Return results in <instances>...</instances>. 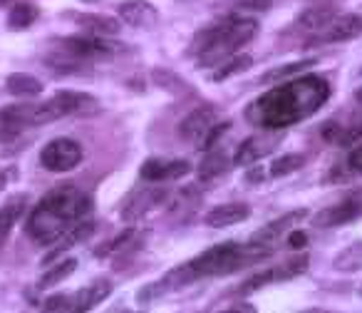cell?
<instances>
[{"label": "cell", "mask_w": 362, "mask_h": 313, "mask_svg": "<svg viewBox=\"0 0 362 313\" xmlns=\"http://www.w3.org/2000/svg\"><path fill=\"white\" fill-rule=\"evenodd\" d=\"M303 271H308V254H305V256L293 258V261H288V263H281V266H273V268H266V271L256 273V276L248 278V281L243 283L238 291H241V293H253V291H258V288L268 286V283L288 281V278L300 276Z\"/></svg>", "instance_id": "cell-11"}, {"label": "cell", "mask_w": 362, "mask_h": 313, "mask_svg": "<svg viewBox=\"0 0 362 313\" xmlns=\"http://www.w3.org/2000/svg\"><path fill=\"white\" fill-rule=\"evenodd\" d=\"M92 212V197L75 184H57L33 207L25 224V234L40 246L55 244L75 222H82Z\"/></svg>", "instance_id": "cell-1"}, {"label": "cell", "mask_w": 362, "mask_h": 313, "mask_svg": "<svg viewBox=\"0 0 362 313\" xmlns=\"http://www.w3.org/2000/svg\"><path fill=\"white\" fill-rule=\"evenodd\" d=\"M117 16L122 23L132 28H154L159 21V11L151 6L149 0H124L117 6Z\"/></svg>", "instance_id": "cell-14"}, {"label": "cell", "mask_w": 362, "mask_h": 313, "mask_svg": "<svg viewBox=\"0 0 362 313\" xmlns=\"http://www.w3.org/2000/svg\"><path fill=\"white\" fill-rule=\"evenodd\" d=\"M75 268H77V258H62V261H57L55 266H50L42 273L40 281H37V288L57 286V283H62L65 278H70L72 273H75Z\"/></svg>", "instance_id": "cell-26"}, {"label": "cell", "mask_w": 362, "mask_h": 313, "mask_svg": "<svg viewBox=\"0 0 362 313\" xmlns=\"http://www.w3.org/2000/svg\"><path fill=\"white\" fill-rule=\"evenodd\" d=\"M251 217V207L243 202H228V204H218L211 212L206 214V227L211 229H226V227H236V224L246 222Z\"/></svg>", "instance_id": "cell-15"}, {"label": "cell", "mask_w": 362, "mask_h": 313, "mask_svg": "<svg viewBox=\"0 0 362 313\" xmlns=\"http://www.w3.org/2000/svg\"><path fill=\"white\" fill-rule=\"evenodd\" d=\"M65 117L62 107L57 105V100L47 102H30V105H8L0 110V125H6L8 130H23V127H40L50 125V122Z\"/></svg>", "instance_id": "cell-4"}, {"label": "cell", "mask_w": 362, "mask_h": 313, "mask_svg": "<svg viewBox=\"0 0 362 313\" xmlns=\"http://www.w3.org/2000/svg\"><path fill=\"white\" fill-rule=\"evenodd\" d=\"M192 172V164L187 159H174V162H166V159H146L141 164L139 174L146 182H174V179L187 177Z\"/></svg>", "instance_id": "cell-13"}, {"label": "cell", "mask_w": 362, "mask_h": 313, "mask_svg": "<svg viewBox=\"0 0 362 313\" xmlns=\"http://www.w3.org/2000/svg\"><path fill=\"white\" fill-rule=\"evenodd\" d=\"M273 147H276V142L266 140V137H251V140H246L241 147H238V152L233 154V164H241V167H251L256 159H261L263 154H268V152H273Z\"/></svg>", "instance_id": "cell-20"}, {"label": "cell", "mask_w": 362, "mask_h": 313, "mask_svg": "<svg viewBox=\"0 0 362 313\" xmlns=\"http://www.w3.org/2000/svg\"><path fill=\"white\" fill-rule=\"evenodd\" d=\"M110 293H112V283L107 281V278L87 283L85 288H80V291L72 296V311H90L97 303L105 301Z\"/></svg>", "instance_id": "cell-19"}, {"label": "cell", "mask_w": 362, "mask_h": 313, "mask_svg": "<svg viewBox=\"0 0 362 313\" xmlns=\"http://www.w3.org/2000/svg\"><path fill=\"white\" fill-rule=\"evenodd\" d=\"M0 244H3V241H0Z\"/></svg>", "instance_id": "cell-38"}, {"label": "cell", "mask_w": 362, "mask_h": 313, "mask_svg": "<svg viewBox=\"0 0 362 313\" xmlns=\"http://www.w3.org/2000/svg\"><path fill=\"white\" fill-rule=\"evenodd\" d=\"M6 87L11 95H18V97H35L45 90V85H42L37 77L28 75V72H13V75H8Z\"/></svg>", "instance_id": "cell-23"}, {"label": "cell", "mask_w": 362, "mask_h": 313, "mask_svg": "<svg viewBox=\"0 0 362 313\" xmlns=\"http://www.w3.org/2000/svg\"><path fill=\"white\" fill-rule=\"evenodd\" d=\"M258 35V23L253 18H228L216 25H206L194 35L189 55L199 57V67H218L233 57L243 45Z\"/></svg>", "instance_id": "cell-3"}, {"label": "cell", "mask_w": 362, "mask_h": 313, "mask_svg": "<svg viewBox=\"0 0 362 313\" xmlns=\"http://www.w3.org/2000/svg\"><path fill=\"white\" fill-rule=\"evenodd\" d=\"M310 65H315V60H298V62H288V65H278V67H273V70L263 72V75L258 77V82H261V85H283V80L308 70Z\"/></svg>", "instance_id": "cell-25"}, {"label": "cell", "mask_w": 362, "mask_h": 313, "mask_svg": "<svg viewBox=\"0 0 362 313\" xmlns=\"http://www.w3.org/2000/svg\"><path fill=\"white\" fill-rule=\"evenodd\" d=\"M357 217H362V199L360 197H350L345 202H337L332 207H325L313 217V224L317 229H335V227H345V224L355 222Z\"/></svg>", "instance_id": "cell-12"}, {"label": "cell", "mask_w": 362, "mask_h": 313, "mask_svg": "<svg viewBox=\"0 0 362 313\" xmlns=\"http://www.w3.org/2000/svg\"><path fill=\"white\" fill-rule=\"evenodd\" d=\"M330 97V85L322 77H305V80L288 82L278 90L268 92L266 97L256 102L253 120L261 122L263 127H291L293 122L310 117L313 112L320 110L322 102Z\"/></svg>", "instance_id": "cell-2"}, {"label": "cell", "mask_w": 362, "mask_h": 313, "mask_svg": "<svg viewBox=\"0 0 362 313\" xmlns=\"http://www.w3.org/2000/svg\"><path fill=\"white\" fill-rule=\"evenodd\" d=\"M347 167H350L355 174H362V142H357L355 149L347 154Z\"/></svg>", "instance_id": "cell-32"}, {"label": "cell", "mask_w": 362, "mask_h": 313, "mask_svg": "<svg viewBox=\"0 0 362 313\" xmlns=\"http://www.w3.org/2000/svg\"><path fill=\"white\" fill-rule=\"evenodd\" d=\"M37 21V8L33 3H16L8 13V28L11 30H25Z\"/></svg>", "instance_id": "cell-27"}, {"label": "cell", "mask_w": 362, "mask_h": 313, "mask_svg": "<svg viewBox=\"0 0 362 313\" xmlns=\"http://www.w3.org/2000/svg\"><path fill=\"white\" fill-rule=\"evenodd\" d=\"M42 308L45 311H72V296H65V293L50 296L42 301Z\"/></svg>", "instance_id": "cell-31"}, {"label": "cell", "mask_w": 362, "mask_h": 313, "mask_svg": "<svg viewBox=\"0 0 362 313\" xmlns=\"http://www.w3.org/2000/svg\"><path fill=\"white\" fill-rule=\"evenodd\" d=\"M82 162V147L77 144L70 137H57V140L47 142L40 152V164L47 169V172H70L77 164Z\"/></svg>", "instance_id": "cell-6"}, {"label": "cell", "mask_w": 362, "mask_h": 313, "mask_svg": "<svg viewBox=\"0 0 362 313\" xmlns=\"http://www.w3.org/2000/svg\"><path fill=\"white\" fill-rule=\"evenodd\" d=\"M355 100L362 102V87H357V90H355Z\"/></svg>", "instance_id": "cell-36"}, {"label": "cell", "mask_w": 362, "mask_h": 313, "mask_svg": "<svg viewBox=\"0 0 362 313\" xmlns=\"http://www.w3.org/2000/svg\"><path fill=\"white\" fill-rule=\"evenodd\" d=\"M263 179V169L261 167H253L251 172H246V182L248 184H256V182H261Z\"/></svg>", "instance_id": "cell-34"}, {"label": "cell", "mask_w": 362, "mask_h": 313, "mask_svg": "<svg viewBox=\"0 0 362 313\" xmlns=\"http://www.w3.org/2000/svg\"><path fill=\"white\" fill-rule=\"evenodd\" d=\"M151 80H154L161 90L171 92V95H176V97L194 95V90L189 87V82L184 80V77H179L171 70H164V67H154V70H151Z\"/></svg>", "instance_id": "cell-24"}, {"label": "cell", "mask_w": 362, "mask_h": 313, "mask_svg": "<svg viewBox=\"0 0 362 313\" xmlns=\"http://www.w3.org/2000/svg\"><path fill=\"white\" fill-rule=\"evenodd\" d=\"M60 42L65 47V52H70L72 57H80L85 62L110 60L117 52L124 50L119 42H112L102 35H72V38H62Z\"/></svg>", "instance_id": "cell-7"}, {"label": "cell", "mask_w": 362, "mask_h": 313, "mask_svg": "<svg viewBox=\"0 0 362 313\" xmlns=\"http://www.w3.org/2000/svg\"><path fill=\"white\" fill-rule=\"evenodd\" d=\"M335 16L337 13L332 11L330 6H313V8H305V11L298 16L296 25L305 28L308 33H317V30H322Z\"/></svg>", "instance_id": "cell-22"}, {"label": "cell", "mask_w": 362, "mask_h": 313, "mask_svg": "<svg viewBox=\"0 0 362 313\" xmlns=\"http://www.w3.org/2000/svg\"><path fill=\"white\" fill-rule=\"evenodd\" d=\"M95 222H80V224H72L70 229H67L65 234H62L60 239H57V246L50 249V254H45V258H42V263H52L57 256H62V254L67 251V249L77 246V244L87 241V239L95 234Z\"/></svg>", "instance_id": "cell-17"}, {"label": "cell", "mask_w": 362, "mask_h": 313, "mask_svg": "<svg viewBox=\"0 0 362 313\" xmlns=\"http://www.w3.org/2000/svg\"><path fill=\"white\" fill-rule=\"evenodd\" d=\"M226 167H228L226 152H223V149H214V152H209L206 159H204L202 167H199V177L209 182V179H214V177H218V174L226 172Z\"/></svg>", "instance_id": "cell-29"}, {"label": "cell", "mask_w": 362, "mask_h": 313, "mask_svg": "<svg viewBox=\"0 0 362 313\" xmlns=\"http://www.w3.org/2000/svg\"><path fill=\"white\" fill-rule=\"evenodd\" d=\"M305 164V156L303 154H286V156H278L276 162L271 164V177H288V174L298 172V169Z\"/></svg>", "instance_id": "cell-30"}, {"label": "cell", "mask_w": 362, "mask_h": 313, "mask_svg": "<svg viewBox=\"0 0 362 313\" xmlns=\"http://www.w3.org/2000/svg\"><path fill=\"white\" fill-rule=\"evenodd\" d=\"M251 62H253V57L246 55V52L228 57L226 62H221V65L216 67V72H214V80L221 82V80H228V77H233V75H241V72H246L248 67H251Z\"/></svg>", "instance_id": "cell-28"}, {"label": "cell", "mask_w": 362, "mask_h": 313, "mask_svg": "<svg viewBox=\"0 0 362 313\" xmlns=\"http://www.w3.org/2000/svg\"><path fill=\"white\" fill-rule=\"evenodd\" d=\"M6 184H8V172L6 169H0V192L6 189Z\"/></svg>", "instance_id": "cell-35"}, {"label": "cell", "mask_w": 362, "mask_h": 313, "mask_svg": "<svg viewBox=\"0 0 362 313\" xmlns=\"http://www.w3.org/2000/svg\"><path fill=\"white\" fill-rule=\"evenodd\" d=\"M25 207H28L25 194H16V197H11L3 207H0V241H6L8 239V234L13 232L18 219H21L23 212H25Z\"/></svg>", "instance_id": "cell-21"}, {"label": "cell", "mask_w": 362, "mask_h": 313, "mask_svg": "<svg viewBox=\"0 0 362 313\" xmlns=\"http://www.w3.org/2000/svg\"><path fill=\"white\" fill-rule=\"evenodd\" d=\"M305 217H308L305 209H296V212L283 214V217L273 219L271 224L261 227L258 232H253L251 239H248V244H251V246H258V249H271L278 239L286 237V234H291L293 229H296V224L305 222Z\"/></svg>", "instance_id": "cell-9"}, {"label": "cell", "mask_w": 362, "mask_h": 313, "mask_svg": "<svg viewBox=\"0 0 362 313\" xmlns=\"http://www.w3.org/2000/svg\"><path fill=\"white\" fill-rule=\"evenodd\" d=\"M166 199H169V192H166V187L161 182H149V184H144V187L134 189V192L124 199V207H122V212H119L122 222H127V224L136 222V219H141L144 214H149L151 209L166 204Z\"/></svg>", "instance_id": "cell-5"}, {"label": "cell", "mask_w": 362, "mask_h": 313, "mask_svg": "<svg viewBox=\"0 0 362 313\" xmlns=\"http://www.w3.org/2000/svg\"><path fill=\"white\" fill-rule=\"evenodd\" d=\"M288 244H291L293 249H303V246L308 244L305 232H298V229H293V232L288 234Z\"/></svg>", "instance_id": "cell-33"}, {"label": "cell", "mask_w": 362, "mask_h": 313, "mask_svg": "<svg viewBox=\"0 0 362 313\" xmlns=\"http://www.w3.org/2000/svg\"><path fill=\"white\" fill-rule=\"evenodd\" d=\"M57 105L62 107V112L67 115H95L100 110V100L90 92H80V90H60L55 92Z\"/></svg>", "instance_id": "cell-16"}, {"label": "cell", "mask_w": 362, "mask_h": 313, "mask_svg": "<svg viewBox=\"0 0 362 313\" xmlns=\"http://www.w3.org/2000/svg\"><path fill=\"white\" fill-rule=\"evenodd\" d=\"M67 18L77 23L80 28H85L90 35H117L122 30L119 21L117 18H110V16H100V13H67Z\"/></svg>", "instance_id": "cell-18"}, {"label": "cell", "mask_w": 362, "mask_h": 313, "mask_svg": "<svg viewBox=\"0 0 362 313\" xmlns=\"http://www.w3.org/2000/svg\"><path fill=\"white\" fill-rule=\"evenodd\" d=\"M362 35V16L355 13H345V16H335L327 23L317 35L313 38V45H325V42H347Z\"/></svg>", "instance_id": "cell-10"}, {"label": "cell", "mask_w": 362, "mask_h": 313, "mask_svg": "<svg viewBox=\"0 0 362 313\" xmlns=\"http://www.w3.org/2000/svg\"><path fill=\"white\" fill-rule=\"evenodd\" d=\"M360 296H362V288H360Z\"/></svg>", "instance_id": "cell-37"}, {"label": "cell", "mask_w": 362, "mask_h": 313, "mask_svg": "<svg viewBox=\"0 0 362 313\" xmlns=\"http://www.w3.org/2000/svg\"><path fill=\"white\" fill-rule=\"evenodd\" d=\"M216 117H218L216 115V107H211V105L197 107V110L189 112V115L181 120L179 137H181V140L192 142V144H197L199 149H202V144H204V140L209 137V132H211L214 127L218 125Z\"/></svg>", "instance_id": "cell-8"}]
</instances>
